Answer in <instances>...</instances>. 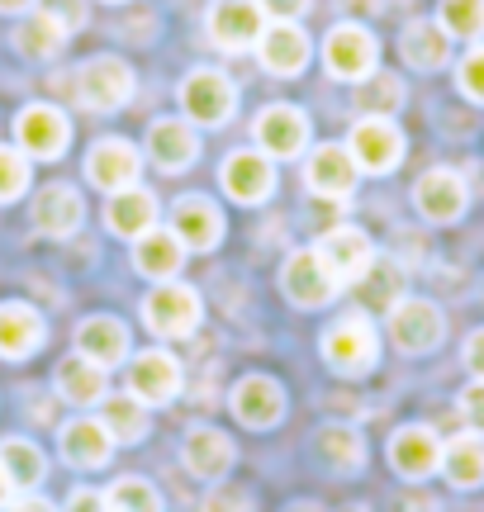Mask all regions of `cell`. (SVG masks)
<instances>
[{
	"instance_id": "1",
	"label": "cell",
	"mask_w": 484,
	"mask_h": 512,
	"mask_svg": "<svg viewBox=\"0 0 484 512\" xmlns=\"http://www.w3.org/2000/svg\"><path fill=\"white\" fill-rule=\"evenodd\" d=\"M323 356L328 366L342 370V375H366L380 356V337H375V323L366 313H347L337 318L333 328L323 332Z\"/></svg>"
},
{
	"instance_id": "2",
	"label": "cell",
	"mask_w": 484,
	"mask_h": 512,
	"mask_svg": "<svg viewBox=\"0 0 484 512\" xmlns=\"http://www.w3.org/2000/svg\"><path fill=\"white\" fill-rule=\"evenodd\" d=\"M181 110H186L190 124H205V128H219L233 119L238 110V91L224 72L214 67H195V72L181 81Z\"/></svg>"
},
{
	"instance_id": "3",
	"label": "cell",
	"mask_w": 484,
	"mask_h": 512,
	"mask_svg": "<svg viewBox=\"0 0 484 512\" xmlns=\"http://www.w3.org/2000/svg\"><path fill=\"white\" fill-rule=\"evenodd\" d=\"M347 152H352L356 171H371V176H385L404 162V133L385 119V114H366L361 124L352 128L347 138Z\"/></svg>"
},
{
	"instance_id": "4",
	"label": "cell",
	"mask_w": 484,
	"mask_h": 512,
	"mask_svg": "<svg viewBox=\"0 0 484 512\" xmlns=\"http://www.w3.org/2000/svg\"><path fill=\"white\" fill-rule=\"evenodd\" d=\"M323 62H328V72L342 76V81H366L375 72V62H380V48H375V34L366 24H337L333 34L323 38Z\"/></svg>"
},
{
	"instance_id": "5",
	"label": "cell",
	"mask_w": 484,
	"mask_h": 512,
	"mask_svg": "<svg viewBox=\"0 0 484 512\" xmlns=\"http://www.w3.org/2000/svg\"><path fill=\"white\" fill-rule=\"evenodd\" d=\"M129 95H133V72H129V62H119V57H91L76 72V100L86 110L110 114L119 105H129Z\"/></svg>"
},
{
	"instance_id": "6",
	"label": "cell",
	"mask_w": 484,
	"mask_h": 512,
	"mask_svg": "<svg viewBox=\"0 0 484 512\" xmlns=\"http://www.w3.org/2000/svg\"><path fill=\"white\" fill-rule=\"evenodd\" d=\"M143 323L152 332H162V337H190L195 323H200V294L190 290V285H157V290L143 299Z\"/></svg>"
},
{
	"instance_id": "7",
	"label": "cell",
	"mask_w": 484,
	"mask_h": 512,
	"mask_svg": "<svg viewBox=\"0 0 484 512\" xmlns=\"http://www.w3.org/2000/svg\"><path fill=\"white\" fill-rule=\"evenodd\" d=\"M15 138L24 157H38V162H53L67 152V138H72V124L57 105H29L19 110L15 119Z\"/></svg>"
},
{
	"instance_id": "8",
	"label": "cell",
	"mask_w": 484,
	"mask_h": 512,
	"mask_svg": "<svg viewBox=\"0 0 484 512\" xmlns=\"http://www.w3.org/2000/svg\"><path fill=\"white\" fill-rule=\"evenodd\" d=\"M261 29H266V10L257 0H214L209 5V38L224 53H247L257 48Z\"/></svg>"
},
{
	"instance_id": "9",
	"label": "cell",
	"mask_w": 484,
	"mask_h": 512,
	"mask_svg": "<svg viewBox=\"0 0 484 512\" xmlns=\"http://www.w3.org/2000/svg\"><path fill=\"white\" fill-rule=\"evenodd\" d=\"M138 171H143V152L124 138H100V143L86 152V181L105 195H119L138 185Z\"/></svg>"
},
{
	"instance_id": "10",
	"label": "cell",
	"mask_w": 484,
	"mask_h": 512,
	"mask_svg": "<svg viewBox=\"0 0 484 512\" xmlns=\"http://www.w3.org/2000/svg\"><path fill=\"white\" fill-rule=\"evenodd\" d=\"M442 332H447V318L428 299H399V304H390V337L399 351H413V356L432 351L442 342Z\"/></svg>"
},
{
	"instance_id": "11",
	"label": "cell",
	"mask_w": 484,
	"mask_h": 512,
	"mask_svg": "<svg viewBox=\"0 0 484 512\" xmlns=\"http://www.w3.org/2000/svg\"><path fill=\"white\" fill-rule=\"evenodd\" d=\"M314 252L323 256V266L333 271L337 285H356V280H366V271L375 266V247L361 228H328V233L318 238Z\"/></svg>"
},
{
	"instance_id": "12",
	"label": "cell",
	"mask_w": 484,
	"mask_h": 512,
	"mask_svg": "<svg viewBox=\"0 0 484 512\" xmlns=\"http://www.w3.org/2000/svg\"><path fill=\"white\" fill-rule=\"evenodd\" d=\"M252 138L266 157H299L309 147V114L295 105H266L252 124Z\"/></svg>"
},
{
	"instance_id": "13",
	"label": "cell",
	"mask_w": 484,
	"mask_h": 512,
	"mask_svg": "<svg viewBox=\"0 0 484 512\" xmlns=\"http://www.w3.org/2000/svg\"><path fill=\"white\" fill-rule=\"evenodd\" d=\"M257 57L271 76H299L309 67V34L299 29L295 19H276V24L261 29Z\"/></svg>"
},
{
	"instance_id": "14",
	"label": "cell",
	"mask_w": 484,
	"mask_h": 512,
	"mask_svg": "<svg viewBox=\"0 0 484 512\" xmlns=\"http://www.w3.org/2000/svg\"><path fill=\"white\" fill-rule=\"evenodd\" d=\"M280 285H285V294H290V304H304V309H318V304H328V299L342 290L314 247H309V252H295L290 261H285Z\"/></svg>"
},
{
	"instance_id": "15",
	"label": "cell",
	"mask_w": 484,
	"mask_h": 512,
	"mask_svg": "<svg viewBox=\"0 0 484 512\" xmlns=\"http://www.w3.org/2000/svg\"><path fill=\"white\" fill-rule=\"evenodd\" d=\"M171 233L181 238L186 252H209L224 238V214L205 200V195H181L171 209Z\"/></svg>"
},
{
	"instance_id": "16",
	"label": "cell",
	"mask_w": 484,
	"mask_h": 512,
	"mask_svg": "<svg viewBox=\"0 0 484 512\" xmlns=\"http://www.w3.org/2000/svg\"><path fill=\"white\" fill-rule=\"evenodd\" d=\"M466 200H470L466 181H461L456 171H447V166L428 171L423 181L413 185V204H418V214L432 223H456L466 214Z\"/></svg>"
},
{
	"instance_id": "17",
	"label": "cell",
	"mask_w": 484,
	"mask_h": 512,
	"mask_svg": "<svg viewBox=\"0 0 484 512\" xmlns=\"http://www.w3.org/2000/svg\"><path fill=\"white\" fill-rule=\"evenodd\" d=\"M219 185L228 190V200L261 204L276 190V166L266 162V152H233V157L219 166Z\"/></svg>"
},
{
	"instance_id": "18",
	"label": "cell",
	"mask_w": 484,
	"mask_h": 512,
	"mask_svg": "<svg viewBox=\"0 0 484 512\" xmlns=\"http://www.w3.org/2000/svg\"><path fill=\"white\" fill-rule=\"evenodd\" d=\"M129 394L138 403H167L181 394V361L171 351H143L129 366Z\"/></svg>"
},
{
	"instance_id": "19",
	"label": "cell",
	"mask_w": 484,
	"mask_h": 512,
	"mask_svg": "<svg viewBox=\"0 0 484 512\" xmlns=\"http://www.w3.org/2000/svg\"><path fill=\"white\" fill-rule=\"evenodd\" d=\"M304 181H309V190L314 195H323V200H347L356 190V162L352 152L342 143H323L309 152V166H304Z\"/></svg>"
},
{
	"instance_id": "20",
	"label": "cell",
	"mask_w": 484,
	"mask_h": 512,
	"mask_svg": "<svg viewBox=\"0 0 484 512\" xmlns=\"http://www.w3.org/2000/svg\"><path fill=\"white\" fill-rule=\"evenodd\" d=\"M390 465L404 479H428L442 465V441L432 427H399L390 441Z\"/></svg>"
},
{
	"instance_id": "21",
	"label": "cell",
	"mask_w": 484,
	"mask_h": 512,
	"mask_svg": "<svg viewBox=\"0 0 484 512\" xmlns=\"http://www.w3.org/2000/svg\"><path fill=\"white\" fill-rule=\"evenodd\" d=\"M148 157L162 171H186L200 157V138H195L190 119H157L148 128Z\"/></svg>"
},
{
	"instance_id": "22",
	"label": "cell",
	"mask_w": 484,
	"mask_h": 512,
	"mask_svg": "<svg viewBox=\"0 0 484 512\" xmlns=\"http://www.w3.org/2000/svg\"><path fill=\"white\" fill-rule=\"evenodd\" d=\"M81 214H86V204L76 195V185H43L34 200V228L38 233H48V238H67L81 228Z\"/></svg>"
},
{
	"instance_id": "23",
	"label": "cell",
	"mask_w": 484,
	"mask_h": 512,
	"mask_svg": "<svg viewBox=\"0 0 484 512\" xmlns=\"http://www.w3.org/2000/svg\"><path fill=\"white\" fill-rule=\"evenodd\" d=\"M110 451H114V437L100 418H76L62 427V456L76 470H100L110 460Z\"/></svg>"
},
{
	"instance_id": "24",
	"label": "cell",
	"mask_w": 484,
	"mask_h": 512,
	"mask_svg": "<svg viewBox=\"0 0 484 512\" xmlns=\"http://www.w3.org/2000/svg\"><path fill=\"white\" fill-rule=\"evenodd\" d=\"M233 413H238V422H247V427H276L280 413H285V394H280L276 380L247 375V380H238V389H233Z\"/></svg>"
},
{
	"instance_id": "25",
	"label": "cell",
	"mask_w": 484,
	"mask_h": 512,
	"mask_svg": "<svg viewBox=\"0 0 484 512\" xmlns=\"http://www.w3.org/2000/svg\"><path fill=\"white\" fill-rule=\"evenodd\" d=\"M67 19L57 15V10H38V15H24L15 24V48L19 57H29V62H48V57L62 53V43H67Z\"/></svg>"
},
{
	"instance_id": "26",
	"label": "cell",
	"mask_w": 484,
	"mask_h": 512,
	"mask_svg": "<svg viewBox=\"0 0 484 512\" xmlns=\"http://www.w3.org/2000/svg\"><path fill=\"white\" fill-rule=\"evenodd\" d=\"M105 223H110V233L138 242L143 233L157 228V200H152L143 185H129V190L110 195V204H105Z\"/></svg>"
},
{
	"instance_id": "27",
	"label": "cell",
	"mask_w": 484,
	"mask_h": 512,
	"mask_svg": "<svg viewBox=\"0 0 484 512\" xmlns=\"http://www.w3.org/2000/svg\"><path fill=\"white\" fill-rule=\"evenodd\" d=\"M181 460H186V470L195 479H224L228 465H233V441L224 432H214V427H195L181 446Z\"/></svg>"
},
{
	"instance_id": "28",
	"label": "cell",
	"mask_w": 484,
	"mask_h": 512,
	"mask_svg": "<svg viewBox=\"0 0 484 512\" xmlns=\"http://www.w3.org/2000/svg\"><path fill=\"white\" fill-rule=\"evenodd\" d=\"M43 347V318L29 304H0V356L24 361Z\"/></svg>"
},
{
	"instance_id": "29",
	"label": "cell",
	"mask_w": 484,
	"mask_h": 512,
	"mask_svg": "<svg viewBox=\"0 0 484 512\" xmlns=\"http://www.w3.org/2000/svg\"><path fill=\"white\" fill-rule=\"evenodd\" d=\"M399 53L418 72H437V67H447L451 57V34L442 24H432V19H413L404 29V38H399Z\"/></svg>"
},
{
	"instance_id": "30",
	"label": "cell",
	"mask_w": 484,
	"mask_h": 512,
	"mask_svg": "<svg viewBox=\"0 0 484 512\" xmlns=\"http://www.w3.org/2000/svg\"><path fill=\"white\" fill-rule=\"evenodd\" d=\"M76 351L95 366H119L129 356V328L119 318H86L76 332Z\"/></svg>"
},
{
	"instance_id": "31",
	"label": "cell",
	"mask_w": 484,
	"mask_h": 512,
	"mask_svg": "<svg viewBox=\"0 0 484 512\" xmlns=\"http://www.w3.org/2000/svg\"><path fill=\"white\" fill-rule=\"evenodd\" d=\"M53 384H57V394H62L67 403L86 408V403L105 399V366H95V361H86V356L76 351V356H67V361L57 366Z\"/></svg>"
},
{
	"instance_id": "32",
	"label": "cell",
	"mask_w": 484,
	"mask_h": 512,
	"mask_svg": "<svg viewBox=\"0 0 484 512\" xmlns=\"http://www.w3.org/2000/svg\"><path fill=\"white\" fill-rule=\"evenodd\" d=\"M181 261H186V247L176 233H162V228H152L138 238V252H133V266L148 275V280H171V275L181 271Z\"/></svg>"
},
{
	"instance_id": "33",
	"label": "cell",
	"mask_w": 484,
	"mask_h": 512,
	"mask_svg": "<svg viewBox=\"0 0 484 512\" xmlns=\"http://www.w3.org/2000/svg\"><path fill=\"white\" fill-rule=\"evenodd\" d=\"M442 470L456 489H475L484 484V437L466 432V437H456L442 446Z\"/></svg>"
},
{
	"instance_id": "34",
	"label": "cell",
	"mask_w": 484,
	"mask_h": 512,
	"mask_svg": "<svg viewBox=\"0 0 484 512\" xmlns=\"http://www.w3.org/2000/svg\"><path fill=\"white\" fill-rule=\"evenodd\" d=\"M318 451H323V465L337 470V475H356L366 465V441L356 437L352 427H323L318 432Z\"/></svg>"
},
{
	"instance_id": "35",
	"label": "cell",
	"mask_w": 484,
	"mask_h": 512,
	"mask_svg": "<svg viewBox=\"0 0 484 512\" xmlns=\"http://www.w3.org/2000/svg\"><path fill=\"white\" fill-rule=\"evenodd\" d=\"M105 427H110L114 446H133V441L148 437V403H138L133 394H119V399L105 403Z\"/></svg>"
},
{
	"instance_id": "36",
	"label": "cell",
	"mask_w": 484,
	"mask_h": 512,
	"mask_svg": "<svg viewBox=\"0 0 484 512\" xmlns=\"http://www.w3.org/2000/svg\"><path fill=\"white\" fill-rule=\"evenodd\" d=\"M0 465H5V475H10V484L15 489H34L38 479H43V451H38L34 441H19V437H10V441H0Z\"/></svg>"
},
{
	"instance_id": "37",
	"label": "cell",
	"mask_w": 484,
	"mask_h": 512,
	"mask_svg": "<svg viewBox=\"0 0 484 512\" xmlns=\"http://www.w3.org/2000/svg\"><path fill=\"white\" fill-rule=\"evenodd\" d=\"M356 100H361V110L366 114H385L390 119L399 105H404V86H399V76L380 72V76H366V81H356Z\"/></svg>"
},
{
	"instance_id": "38",
	"label": "cell",
	"mask_w": 484,
	"mask_h": 512,
	"mask_svg": "<svg viewBox=\"0 0 484 512\" xmlns=\"http://www.w3.org/2000/svg\"><path fill=\"white\" fill-rule=\"evenodd\" d=\"M105 512H162V498L148 479H114L105 489Z\"/></svg>"
},
{
	"instance_id": "39",
	"label": "cell",
	"mask_w": 484,
	"mask_h": 512,
	"mask_svg": "<svg viewBox=\"0 0 484 512\" xmlns=\"http://www.w3.org/2000/svg\"><path fill=\"white\" fill-rule=\"evenodd\" d=\"M437 24L451 38H484V0H442Z\"/></svg>"
},
{
	"instance_id": "40",
	"label": "cell",
	"mask_w": 484,
	"mask_h": 512,
	"mask_svg": "<svg viewBox=\"0 0 484 512\" xmlns=\"http://www.w3.org/2000/svg\"><path fill=\"white\" fill-rule=\"evenodd\" d=\"M29 190V157L19 147H0V204L19 200Z\"/></svg>"
},
{
	"instance_id": "41",
	"label": "cell",
	"mask_w": 484,
	"mask_h": 512,
	"mask_svg": "<svg viewBox=\"0 0 484 512\" xmlns=\"http://www.w3.org/2000/svg\"><path fill=\"white\" fill-rule=\"evenodd\" d=\"M456 81H461V91H466L475 105H484V43H480V48H470V53L461 57Z\"/></svg>"
},
{
	"instance_id": "42",
	"label": "cell",
	"mask_w": 484,
	"mask_h": 512,
	"mask_svg": "<svg viewBox=\"0 0 484 512\" xmlns=\"http://www.w3.org/2000/svg\"><path fill=\"white\" fill-rule=\"evenodd\" d=\"M461 418H466V427L475 437H484V380H475L466 394H461Z\"/></svg>"
},
{
	"instance_id": "43",
	"label": "cell",
	"mask_w": 484,
	"mask_h": 512,
	"mask_svg": "<svg viewBox=\"0 0 484 512\" xmlns=\"http://www.w3.org/2000/svg\"><path fill=\"white\" fill-rule=\"evenodd\" d=\"M205 512H252V498L242 489H214L205 498Z\"/></svg>"
},
{
	"instance_id": "44",
	"label": "cell",
	"mask_w": 484,
	"mask_h": 512,
	"mask_svg": "<svg viewBox=\"0 0 484 512\" xmlns=\"http://www.w3.org/2000/svg\"><path fill=\"white\" fill-rule=\"evenodd\" d=\"M257 5L266 10V19H299L309 10V0H257Z\"/></svg>"
},
{
	"instance_id": "45",
	"label": "cell",
	"mask_w": 484,
	"mask_h": 512,
	"mask_svg": "<svg viewBox=\"0 0 484 512\" xmlns=\"http://www.w3.org/2000/svg\"><path fill=\"white\" fill-rule=\"evenodd\" d=\"M466 370L475 380H484V328L466 337Z\"/></svg>"
},
{
	"instance_id": "46",
	"label": "cell",
	"mask_w": 484,
	"mask_h": 512,
	"mask_svg": "<svg viewBox=\"0 0 484 512\" xmlns=\"http://www.w3.org/2000/svg\"><path fill=\"white\" fill-rule=\"evenodd\" d=\"M67 512H105V494H95V489H76L67 498Z\"/></svg>"
},
{
	"instance_id": "47",
	"label": "cell",
	"mask_w": 484,
	"mask_h": 512,
	"mask_svg": "<svg viewBox=\"0 0 484 512\" xmlns=\"http://www.w3.org/2000/svg\"><path fill=\"white\" fill-rule=\"evenodd\" d=\"M394 512H437V503H432L428 494H404L394 503Z\"/></svg>"
},
{
	"instance_id": "48",
	"label": "cell",
	"mask_w": 484,
	"mask_h": 512,
	"mask_svg": "<svg viewBox=\"0 0 484 512\" xmlns=\"http://www.w3.org/2000/svg\"><path fill=\"white\" fill-rule=\"evenodd\" d=\"M10 512H57L48 498H38V494H29V498H19V503H10Z\"/></svg>"
},
{
	"instance_id": "49",
	"label": "cell",
	"mask_w": 484,
	"mask_h": 512,
	"mask_svg": "<svg viewBox=\"0 0 484 512\" xmlns=\"http://www.w3.org/2000/svg\"><path fill=\"white\" fill-rule=\"evenodd\" d=\"M342 5H347V10H356V15H375L385 0H342Z\"/></svg>"
},
{
	"instance_id": "50",
	"label": "cell",
	"mask_w": 484,
	"mask_h": 512,
	"mask_svg": "<svg viewBox=\"0 0 484 512\" xmlns=\"http://www.w3.org/2000/svg\"><path fill=\"white\" fill-rule=\"evenodd\" d=\"M38 0H0V10H5V15H24V10H34Z\"/></svg>"
},
{
	"instance_id": "51",
	"label": "cell",
	"mask_w": 484,
	"mask_h": 512,
	"mask_svg": "<svg viewBox=\"0 0 484 512\" xmlns=\"http://www.w3.org/2000/svg\"><path fill=\"white\" fill-rule=\"evenodd\" d=\"M10 494H15V484H10V475H5V465H0V508L10 503Z\"/></svg>"
},
{
	"instance_id": "52",
	"label": "cell",
	"mask_w": 484,
	"mask_h": 512,
	"mask_svg": "<svg viewBox=\"0 0 484 512\" xmlns=\"http://www.w3.org/2000/svg\"><path fill=\"white\" fill-rule=\"evenodd\" d=\"M285 512H328V508H318V503H290Z\"/></svg>"
},
{
	"instance_id": "53",
	"label": "cell",
	"mask_w": 484,
	"mask_h": 512,
	"mask_svg": "<svg viewBox=\"0 0 484 512\" xmlns=\"http://www.w3.org/2000/svg\"><path fill=\"white\" fill-rule=\"evenodd\" d=\"M352 512H366V508H352Z\"/></svg>"
}]
</instances>
